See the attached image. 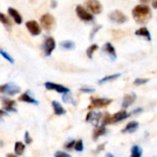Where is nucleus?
Wrapping results in <instances>:
<instances>
[{
  "instance_id": "42",
  "label": "nucleus",
  "mask_w": 157,
  "mask_h": 157,
  "mask_svg": "<svg viewBox=\"0 0 157 157\" xmlns=\"http://www.w3.org/2000/svg\"><path fill=\"white\" fill-rule=\"evenodd\" d=\"M106 157H114L111 154H107V155H106Z\"/></svg>"
},
{
  "instance_id": "22",
  "label": "nucleus",
  "mask_w": 157,
  "mask_h": 157,
  "mask_svg": "<svg viewBox=\"0 0 157 157\" xmlns=\"http://www.w3.org/2000/svg\"><path fill=\"white\" fill-rule=\"evenodd\" d=\"M143 149L139 145H133L131 149V157H142Z\"/></svg>"
},
{
  "instance_id": "30",
  "label": "nucleus",
  "mask_w": 157,
  "mask_h": 157,
  "mask_svg": "<svg viewBox=\"0 0 157 157\" xmlns=\"http://www.w3.org/2000/svg\"><path fill=\"white\" fill-rule=\"evenodd\" d=\"M148 81H149V79H147V78H136V79L134 80L133 84L136 85V86H141V85L146 84Z\"/></svg>"
},
{
  "instance_id": "24",
  "label": "nucleus",
  "mask_w": 157,
  "mask_h": 157,
  "mask_svg": "<svg viewBox=\"0 0 157 157\" xmlns=\"http://www.w3.org/2000/svg\"><path fill=\"white\" fill-rule=\"evenodd\" d=\"M121 75V74H115V75H108V76H105L103 77L102 79H100L98 81V84L99 85H102L106 82H109V81H113V80H116L117 78H119Z\"/></svg>"
},
{
  "instance_id": "6",
  "label": "nucleus",
  "mask_w": 157,
  "mask_h": 157,
  "mask_svg": "<svg viewBox=\"0 0 157 157\" xmlns=\"http://www.w3.org/2000/svg\"><path fill=\"white\" fill-rule=\"evenodd\" d=\"M55 47H56V42L52 37L46 38V40H44V42L41 46L45 56H50L52 54V52H53V50L55 49Z\"/></svg>"
},
{
  "instance_id": "11",
  "label": "nucleus",
  "mask_w": 157,
  "mask_h": 157,
  "mask_svg": "<svg viewBox=\"0 0 157 157\" xmlns=\"http://www.w3.org/2000/svg\"><path fill=\"white\" fill-rule=\"evenodd\" d=\"M112 102V99L109 98H91V106L93 108H104L109 106Z\"/></svg>"
},
{
  "instance_id": "9",
  "label": "nucleus",
  "mask_w": 157,
  "mask_h": 157,
  "mask_svg": "<svg viewBox=\"0 0 157 157\" xmlns=\"http://www.w3.org/2000/svg\"><path fill=\"white\" fill-rule=\"evenodd\" d=\"M46 89L48 90H54L58 93H62V94H66V93H69L70 92V89L62 86V85H59V84H55V83H52V82H46L44 84Z\"/></svg>"
},
{
  "instance_id": "32",
  "label": "nucleus",
  "mask_w": 157,
  "mask_h": 157,
  "mask_svg": "<svg viewBox=\"0 0 157 157\" xmlns=\"http://www.w3.org/2000/svg\"><path fill=\"white\" fill-rule=\"evenodd\" d=\"M101 29V26H97L96 28H94L93 29V30L91 31V33H90V40H92L93 38H94V36H95V34L99 30Z\"/></svg>"
},
{
  "instance_id": "34",
  "label": "nucleus",
  "mask_w": 157,
  "mask_h": 157,
  "mask_svg": "<svg viewBox=\"0 0 157 157\" xmlns=\"http://www.w3.org/2000/svg\"><path fill=\"white\" fill-rule=\"evenodd\" d=\"M31 142H32V139H31V137L29 136V132H25V143L28 144H31Z\"/></svg>"
},
{
  "instance_id": "35",
  "label": "nucleus",
  "mask_w": 157,
  "mask_h": 157,
  "mask_svg": "<svg viewBox=\"0 0 157 157\" xmlns=\"http://www.w3.org/2000/svg\"><path fill=\"white\" fill-rule=\"evenodd\" d=\"M80 91L84 92V93H93L95 91V89L90 88V87H83V88H80Z\"/></svg>"
},
{
  "instance_id": "4",
  "label": "nucleus",
  "mask_w": 157,
  "mask_h": 157,
  "mask_svg": "<svg viewBox=\"0 0 157 157\" xmlns=\"http://www.w3.org/2000/svg\"><path fill=\"white\" fill-rule=\"evenodd\" d=\"M40 25L44 29L49 31V30H51V29H52L54 28L55 18L51 14L46 13L43 16H41V17H40Z\"/></svg>"
},
{
  "instance_id": "18",
  "label": "nucleus",
  "mask_w": 157,
  "mask_h": 157,
  "mask_svg": "<svg viewBox=\"0 0 157 157\" xmlns=\"http://www.w3.org/2000/svg\"><path fill=\"white\" fill-rule=\"evenodd\" d=\"M139 127V122L137 121H132V122H129L126 127L121 131L122 132H129V133H132V132H134Z\"/></svg>"
},
{
  "instance_id": "23",
  "label": "nucleus",
  "mask_w": 157,
  "mask_h": 157,
  "mask_svg": "<svg viewBox=\"0 0 157 157\" xmlns=\"http://www.w3.org/2000/svg\"><path fill=\"white\" fill-rule=\"evenodd\" d=\"M15 154L17 155H22L24 154V151H25V144H22L21 142H17L15 144Z\"/></svg>"
},
{
  "instance_id": "14",
  "label": "nucleus",
  "mask_w": 157,
  "mask_h": 157,
  "mask_svg": "<svg viewBox=\"0 0 157 157\" xmlns=\"http://www.w3.org/2000/svg\"><path fill=\"white\" fill-rule=\"evenodd\" d=\"M136 100V95L134 93H130V94H126L122 99V103L121 106L122 108L126 109L128 107H130L132 104H133V102Z\"/></svg>"
},
{
  "instance_id": "19",
  "label": "nucleus",
  "mask_w": 157,
  "mask_h": 157,
  "mask_svg": "<svg viewBox=\"0 0 157 157\" xmlns=\"http://www.w3.org/2000/svg\"><path fill=\"white\" fill-rule=\"evenodd\" d=\"M19 101H23V102H27V103H30V104H35V105H38L39 104V101H37L36 99H34L32 97H30L28 93H24L22 94L19 98H18Z\"/></svg>"
},
{
  "instance_id": "10",
  "label": "nucleus",
  "mask_w": 157,
  "mask_h": 157,
  "mask_svg": "<svg viewBox=\"0 0 157 157\" xmlns=\"http://www.w3.org/2000/svg\"><path fill=\"white\" fill-rule=\"evenodd\" d=\"M102 118V114L100 112H95V111H91L89 113H87L86 121V122H89L91 124H93L94 126L98 127L100 120Z\"/></svg>"
},
{
  "instance_id": "1",
  "label": "nucleus",
  "mask_w": 157,
  "mask_h": 157,
  "mask_svg": "<svg viewBox=\"0 0 157 157\" xmlns=\"http://www.w3.org/2000/svg\"><path fill=\"white\" fill-rule=\"evenodd\" d=\"M132 14L134 20L139 24H145L152 17L151 8L145 4H140L134 6L132 11Z\"/></svg>"
},
{
  "instance_id": "5",
  "label": "nucleus",
  "mask_w": 157,
  "mask_h": 157,
  "mask_svg": "<svg viewBox=\"0 0 157 157\" xmlns=\"http://www.w3.org/2000/svg\"><path fill=\"white\" fill-rule=\"evenodd\" d=\"M75 12H76L77 17L85 22H90V21L94 20V16L90 12H88L84 6H80V5L76 6Z\"/></svg>"
},
{
  "instance_id": "38",
  "label": "nucleus",
  "mask_w": 157,
  "mask_h": 157,
  "mask_svg": "<svg viewBox=\"0 0 157 157\" xmlns=\"http://www.w3.org/2000/svg\"><path fill=\"white\" fill-rule=\"evenodd\" d=\"M152 6H153V7H154V8L157 9V0H154V1H153Z\"/></svg>"
},
{
  "instance_id": "27",
  "label": "nucleus",
  "mask_w": 157,
  "mask_h": 157,
  "mask_svg": "<svg viewBox=\"0 0 157 157\" xmlns=\"http://www.w3.org/2000/svg\"><path fill=\"white\" fill-rule=\"evenodd\" d=\"M63 101L64 103H72V104L75 105V102L74 98H72V96L69 93L63 94Z\"/></svg>"
},
{
  "instance_id": "39",
  "label": "nucleus",
  "mask_w": 157,
  "mask_h": 157,
  "mask_svg": "<svg viewBox=\"0 0 157 157\" xmlns=\"http://www.w3.org/2000/svg\"><path fill=\"white\" fill-rule=\"evenodd\" d=\"M140 1H141V3H142V4H145V5H146L147 3L151 2L152 0H140Z\"/></svg>"
},
{
  "instance_id": "15",
  "label": "nucleus",
  "mask_w": 157,
  "mask_h": 157,
  "mask_svg": "<svg viewBox=\"0 0 157 157\" xmlns=\"http://www.w3.org/2000/svg\"><path fill=\"white\" fill-rule=\"evenodd\" d=\"M134 34L138 37H143L147 41H151L152 40V37H151V33L148 30V29L146 27H142L139 29H137Z\"/></svg>"
},
{
  "instance_id": "40",
  "label": "nucleus",
  "mask_w": 157,
  "mask_h": 157,
  "mask_svg": "<svg viewBox=\"0 0 157 157\" xmlns=\"http://www.w3.org/2000/svg\"><path fill=\"white\" fill-rule=\"evenodd\" d=\"M56 5H57L56 1H52V7H56Z\"/></svg>"
},
{
  "instance_id": "29",
  "label": "nucleus",
  "mask_w": 157,
  "mask_h": 157,
  "mask_svg": "<svg viewBox=\"0 0 157 157\" xmlns=\"http://www.w3.org/2000/svg\"><path fill=\"white\" fill-rule=\"evenodd\" d=\"M0 55H2L6 60H7L9 63H14V59L8 54V53H6L5 51H3V50H0Z\"/></svg>"
},
{
  "instance_id": "31",
  "label": "nucleus",
  "mask_w": 157,
  "mask_h": 157,
  "mask_svg": "<svg viewBox=\"0 0 157 157\" xmlns=\"http://www.w3.org/2000/svg\"><path fill=\"white\" fill-rule=\"evenodd\" d=\"M55 157H71V155L65 152H62V151H58L54 154Z\"/></svg>"
},
{
  "instance_id": "25",
  "label": "nucleus",
  "mask_w": 157,
  "mask_h": 157,
  "mask_svg": "<svg viewBox=\"0 0 157 157\" xmlns=\"http://www.w3.org/2000/svg\"><path fill=\"white\" fill-rule=\"evenodd\" d=\"M98 49V44H92V45H90V46L87 48V50H86V55H87V57H88L89 59H92V58H93L94 52H95Z\"/></svg>"
},
{
  "instance_id": "20",
  "label": "nucleus",
  "mask_w": 157,
  "mask_h": 157,
  "mask_svg": "<svg viewBox=\"0 0 157 157\" xmlns=\"http://www.w3.org/2000/svg\"><path fill=\"white\" fill-rule=\"evenodd\" d=\"M107 132V129L105 126H100V127H97V129L94 132V135H93V139L94 140H98L100 136L104 135Z\"/></svg>"
},
{
  "instance_id": "21",
  "label": "nucleus",
  "mask_w": 157,
  "mask_h": 157,
  "mask_svg": "<svg viewBox=\"0 0 157 157\" xmlns=\"http://www.w3.org/2000/svg\"><path fill=\"white\" fill-rule=\"evenodd\" d=\"M60 46H61L62 49H63V50H68V51L74 50V49L75 48V42L72 41V40H63V41H61Z\"/></svg>"
},
{
  "instance_id": "16",
  "label": "nucleus",
  "mask_w": 157,
  "mask_h": 157,
  "mask_svg": "<svg viewBox=\"0 0 157 157\" xmlns=\"http://www.w3.org/2000/svg\"><path fill=\"white\" fill-rule=\"evenodd\" d=\"M7 12H8L10 17L14 19V21L17 24H21L22 23V17H21V15L19 14V12L17 9H15L13 7H9L7 9Z\"/></svg>"
},
{
  "instance_id": "37",
  "label": "nucleus",
  "mask_w": 157,
  "mask_h": 157,
  "mask_svg": "<svg viewBox=\"0 0 157 157\" xmlns=\"http://www.w3.org/2000/svg\"><path fill=\"white\" fill-rule=\"evenodd\" d=\"M7 113L6 112V111H4V110H0V119L2 118V117H4V116H6Z\"/></svg>"
},
{
  "instance_id": "8",
  "label": "nucleus",
  "mask_w": 157,
  "mask_h": 157,
  "mask_svg": "<svg viewBox=\"0 0 157 157\" xmlns=\"http://www.w3.org/2000/svg\"><path fill=\"white\" fill-rule=\"evenodd\" d=\"M26 27L32 36H38L41 33V29L39 23L35 20H29L26 22Z\"/></svg>"
},
{
  "instance_id": "12",
  "label": "nucleus",
  "mask_w": 157,
  "mask_h": 157,
  "mask_svg": "<svg viewBox=\"0 0 157 157\" xmlns=\"http://www.w3.org/2000/svg\"><path fill=\"white\" fill-rule=\"evenodd\" d=\"M103 52H106L108 54V56L110 58L111 61H115L117 59V53H116V49L115 47L110 43V42H107L104 44L103 48H102Z\"/></svg>"
},
{
  "instance_id": "33",
  "label": "nucleus",
  "mask_w": 157,
  "mask_h": 157,
  "mask_svg": "<svg viewBox=\"0 0 157 157\" xmlns=\"http://www.w3.org/2000/svg\"><path fill=\"white\" fill-rule=\"evenodd\" d=\"M75 141H71V142L67 143V144L64 145V147H65L66 149H68V150H71V149H73V148L75 147Z\"/></svg>"
},
{
  "instance_id": "3",
  "label": "nucleus",
  "mask_w": 157,
  "mask_h": 157,
  "mask_svg": "<svg viewBox=\"0 0 157 157\" xmlns=\"http://www.w3.org/2000/svg\"><path fill=\"white\" fill-rule=\"evenodd\" d=\"M85 5L92 15H98L103 11V6L98 0H86Z\"/></svg>"
},
{
  "instance_id": "36",
  "label": "nucleus",
  "mask_w": 157,
  "mask_h": 157,
  "mask_svg": "<svg viewBox=\"0 0 157 157\" xmlns=\"http://www.w3.org/2000/svg\"><path fill=\"white\" fill-rule=\"evenodd\" d=\"M142 111H143V109H142V108H138V109H134V110L132 111V113H134V114H138V113H140V112H142Z\"/></svg>"
},
{
  "instance_id": "26",
  "label": "nucleus",
  "mask_w": 157,
  "mask_h": 157,
  "mask_svg": "<svg viewBox=\"0 0 157 157\" xmlns=\"http://www.w3.org/2000/svg\"><path fill=\"white\" fill-rule=\"evenodd\" d=\"M0 22L3 23L6 28H10L11 27V21L9 20V18L3 13H0Z\"/></svg>"
},
{
  "instance_id": "41",
  "label": "nucleus",
  "mask_w": 157,
  "mask_h": 157,
  "mask_svg": "<svg viewBox=\"0 0 157 157\" xmlns=\"http://www.w3.org/2000/svg\"><path fill=\"white\" fill-rule=\"evenodd\" d=\"M6 157H17V155H13V154H8Z\"/></svg>"
},
{
  "instance_id": "13",
  "label": "nucleus",
  "mask_w": 157,
  "mask_h": 157,
  "mask_svg": "<svg viewBox=\"0 0 157 157\" xmlns=\"http://www.w3.org/2000/svg\"><path fill=\"white\" fill-rule=\"evenodd\" d=\"M1 101H2L4 109L6 111H7V112H9V111L17 112V109H15V106H16L15 100H11V99L6 98H1Z\"/></svg>"
},
{
  "instance_id": "17",
  "label": "nucleus",
  "mask_w": 157,
  "mask_h": 157,
  "mask_svg": "<svg viewBox=\"0 0 157 157\" xmlns=\"http://www.w3.org/2000/svg\"><path fill=\"white\" fill-rule=\"evenodd\" d=\"M52 107L53 109V112L57 116H61L66 113V110L63 109V107L57 101H52Z\"/></svg>"
},
{
  "instance_id": "7",
  "label": "nucleus",
  "mask_w": 157,
  "mask_h": 157,
  "mask_svg": "<svg viewBox=\"0 0 157 157\" xmlns=\"http://www.w3.org/2000/svg\"><path fill=\"white\" fill-rule=\"evenodd\" d=\"M0 92L5 93L6 95H8V96H14L20 92V87L12 83H9V84L0 86Z\"/></svg>"
},
{
  "instance_id": "2",
  "label": "nucleus",
  "mask_w": 157,
  "mask_h": 157,
  "mask_svg": "<svg viewBox=\"0 0 157 157\" xmlns=\"http://www.w3.org/2000/svg\"><path fill=\"white\" fill-rule=\"evenodd\" d=\"M109 18L111 22L117 23V24H124L128 21V17L121 10H113L109 14Z\"/></svg>"
},
{
  "instance_id": "28",
  "label": "nucleus",
  "mask_w": 157,
  "mask_h": 157,
  "mask_svg": "<svg viewBox=\"0 0 157 157\" xmlns=\"http://www.w3.org/2000/svg\"><path fill=\"white\" fill-rule=\"evenodd\" d=\"M75 150L77 151V152H82L84 150V144H83V141L82 140H79V141L75 142Z\"/></svg>"
}]
</instances>
